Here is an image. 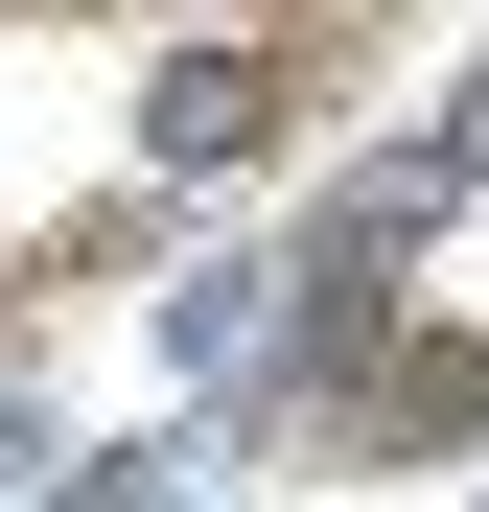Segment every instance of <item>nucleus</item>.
Returning <instances> with one entry per match:
<instances>
[{"label":"nucleus","mask_w":489,"mask_h":512,"mask_svg":"<svg viewBox=\"0 0 489 512\" xmlns=\"http://www.w3.org/2000/svg\"><path fill=\"white\" fill-rule=\"evenodd\" d=\"M140 117H163V163H233V140L280 117V47H187V70L140 94Z\"/></svg>","instance_id":"f257e3e1"}]
</instances>
